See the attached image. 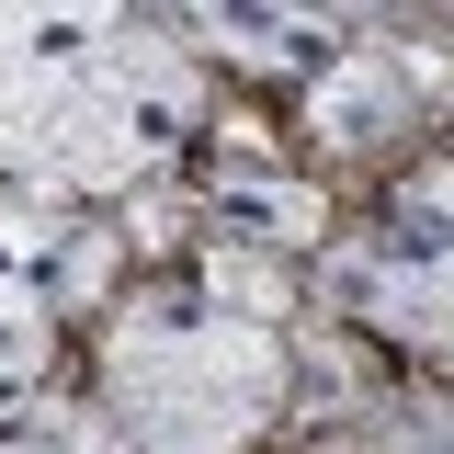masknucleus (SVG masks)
Masks as SVG:
<instances>
[{
	"mask_svg": "<svg viewBox=\"0 0 454 454\" xmlns=\"http://www.w3.org/2000/svg\"><path fill=\"white\" fill-rule=\"evenodd\" d=\"M318 295L364 340H387L409 364H443L454 375V160L409 170L375 227L330 239L318 250Z\"/></svg>",
	"mask_w": 454,
	"mask_h": 454,
	"instance_id": "7ed1b4c3",
	"label": "nucleus"
},
{
	"mask_svg": "<svg viewBox=\"0 0 454 454\" xmlns=\"http://www.w3.org/2000/svg\"><path fill=\"white\" fill-rule=\"evenodd\" d=\"M125 273V239L91 205H57V193H0V409L57 387V352L68 318L103 307Z\"/></svg>",
	"mask_w": 454,
	"mask_h": 454,
	"instance_id": "20e7f679",
	"label": "nucleus"
},
{
	"mask_svg": "<svg viewBox=\"0 0 454 454\" xmlns=\"http://www.w3.org/2000/svg\"><path fill=\"white\" fill-rule=\"evenodd\" d=\"M205 148V68L148 12H0V193L103 205Z\"/></svg>",
	"mask_w": 454,
	"mask_h": 454,
	"instance_id": "f257e3e1",
	"label": "nucleus"
},
{
	"mask_svg": "<svg viewBox=\"0 0 454 454\" xmlns=\"http://www.w3.org/2000/svg\"><path fill=\"white\" fill-rule=\"evenodd\" d=\"M420 114V57L409 46H340L330 80H307V137L318 148H387Z\"/></svg>",
	"mask_w": 454,
	"mask_h": 454,
	"instance_id": "423d86ee",
	"label": "nucleus"
},
{
	"mask_svg": "<svg viewBox=\"0 0 454 454\" xmlns=\"http://www.w3.org/2000/svg\"><path fill=\"white\" fill-rule=\"evenodd\" d=\"M103 409L125 454H250L295 397L284 284L250 250H193L103 307Z\"/></svg>",
	"mask_w": 454,
	"mask_h": 454,
	"instance_id": "f03ea898",
	"label": "nucleus"
},
{
	"mask_svg": "<svg viewBox=\"0 0 454 454\" xmlns=\"http://www.w3.org/2000/svg\"><path fill=\"white\" fill-rule=\"evenodd\" d=\"M205 216L227 250H330V205L307 170L262 148V125H205Z\"/></svg>",
	"mask_w": 454,
	"mask_h": 454,
	"instance_id": "39448f33",
	"label": "nucleus"
},
{
	"mask_svg": "<svg viewBox=\"0 0 454 454\" xmlns=\"http://www.w3.org/2000/svg\"><path fill=\"white\" fill-rule=\"evenodd\" d=\"M330 454H454V397H375L330 432Z\"/></svg>",
	"mask_w": 454,
	"mask_h": 454,
	"instance_id": "6e6552de",
	"label": "nucleus"
},
{
	"mask_svg": "<svg viewBox=\"0 0 454 454\" xmlns=\"http://www.w3.org/2000/svg\"><path fill=\"white\" fill-rule=\"evenodd\" d=\"M182 35H216L239 68H273V80H330L364 23H340V12H182Z\"/></svg>",
	"mask_w": 454,
	"mask_h": 454,
	"instance_id": "0eeeda50",
	"label": "nucleus"
}]
</instances>
